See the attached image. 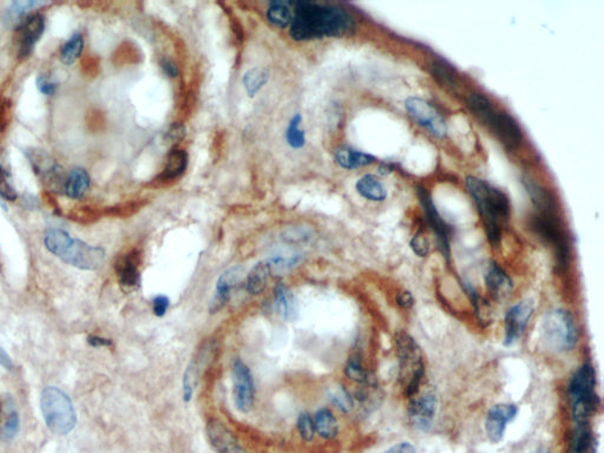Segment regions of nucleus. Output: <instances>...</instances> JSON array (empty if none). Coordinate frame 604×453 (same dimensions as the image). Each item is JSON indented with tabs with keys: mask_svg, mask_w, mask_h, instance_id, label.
<instances>
[{
	"mask_svg": "<svg viewBox=\"0 0 604 453\" xmlns=\"http://www.w3.org/2000/svg\"><path fill=\"white\" fill-rule=\"evenodd\" d=\"M466 107L508 150H516L523 143V131L516 119L506 111L499 110L484 93H470Z\"/></svg>",
	"mask_w": 604,
	"mask_h": 453,
	"instance_id": "4",
	"label": "nucleus"
},
{
	"mask_svg": "<svg viewBox=\"0 0 604 453\" xmlns=\"http://www.w3.org/2000/svg\"><path fill=\"white\" fill-rule=\"evenodd\" d=\"M271 275V265L268 260L261 261L250 270L247 277L245 288L252 295H259L267 287L268 280Z\"/></svg>",
	"mask_w": 604,
	"mask_h": 453,
	"instance_id": "28",
	"label": "nucleus"
},
{
	"mask_svg": "<svg viewBox=\"0 0 604 453\" xmlns=\"http://www.w3.org/2000/svg\"><path fill=\"white\" fill-rule=\"evenodd\" d=\"M333 402L344 412H348L352 409V399L346 390H340L339 392H335V395H333Z\"/></svg>",
	"mask_w": 604,
	"mask_h": 453,
	"instance_id": "43",
	"label": "nucleus"
},
{
	"mask_svg": "<svg viewBox=\"0 0 604 453\" xmlns=\"http://www.w3.org/2000/svg\"><path fill=\"white\" fill-rule=\"evenodd\" d=\"M417 195L424 213L425 220L430 225V228L432 229L433 232L436 234L438 248L445 258H449L450 256V227L439 214L436 204L433 203L432 196L428 189L419 185L417 188Z\"/></svg>",
	"mask_w": 604,
	"mask_h": 453,
	"instance_id": "12",
	"label": "nucleus"
},
{
	"mask_svg": "<svg viewBox=\"0 0 604 453\" xmlns=\"http://www.w3.org/2000/svg\"><path fill=\"white\" fill-rule=\"evenodd\" d=\"M430 71L432 77L439 84L443 85L450 90H457L459 86V74L451 64L447 63L443 59H436L430 65Z\"/></svg>",
	"mask_w": 604,
	"mask_h": 453,
	"instance_id": "27",
	"label": "nucleus"
},
{
	"mask_svg": "<svg viewBox=\"0 0 604 453\" xmlns=\"http://www.w3.org/2000/svg\"><path fill=\"white\" fill-rule=\"evenodd\" d=\"M0 413H1V405H0Z\"/></svg>",
	"mask_w": 604,
	"mask_h": 453,
	"instance_id": "51",
	"label": "nucleus"
},
{
	"mask_svg": "<svg viewBox=\"0 0 604 453\" xmlns=\"http://www.w3.org/2000/svg\"><path fill=\"white\" fill-rule=\"evenodd\" d=\"M523 183L535 206V211L531 216V227L535 229L541 239L551 244L560 261H565L569 255V244L560 220L556 201L535 180L525 178Z\"/></svg>",
	"mask_w": 604,
	"mask_h": 453,
	"instance_id": "3",
	"label": "nucleus"
},
{
	"mask_svg": "<svg viewBox=\"0 0 604 453\" xmlns=\"http://www.w3.org/2000/svg\"><path fill=\"white\" fill-rule=\"evenodd\" d=\"M205 430L212 449L217 453H250L220 420H209Z\"/></svg>",
	"mask_w": 604,
	"mask_h": 453,
	"instance_id": "17",
	"label": "nucleus"
},
{
	"mask_svg": "<svg viewBox=\"0 0 604 453\" xmlns=\"http://www.w3.org/2000/svg\"><path fill=\"white\" fill-rule=\"evenodd\" d=\"M543 336L548 346L557 352L572 350L577 343L575 321L567 310H550L543 319Z\"/></svg>",
	"mask_w": 604,
	"mask_h": 453,
	"instance_id": "9",
	"label": "nucleus"
},
{
	"mask_svg": "<svg viewBox=\"0 0 604 453\" xmlns=\"http://www.w3.org/2000/svg\"><path fill=\"white\" fill-rule=\"evenodd\" d=\"M301 122H302L301 114H294L286 130L287 144L290 147L297 149V150L302 149L306 144V133H304V130L301 128Z\"/></svg>",
	"mask_w": 604,
	"mask_h": 453,
	"instance_id": "34",
	"label": "nucleus"
},
{
	"mask_svg": "<svg viewBox=\"0 0 604 453\" xmlns=\"http://www.w3.org/2000/svg\"><path fill=\"white\" fill-rule=\"evenodd\" d=\"M44 244L50 253L68 265L82 270L101 268L105 260V251L83 241L74 239L62 229H49L45 232Z\"/></svg>",
	"mask_w": 604,
	"mask_h": 453,
	"instance_id": "5",
	"label": "nucleus"
},
{
	"mask_svg": "<svg viewBox=\"0 0 604 453\" xmlns=\"http://www.w3.org/2000/svg\"><path fill=\"white\" fill-rule=\"evenodd\" d=\"M274 298L280 315L286 321L295 320L299 306L293 293L285 284H278L274 289Z\"/></svg>",
	"mask_w": 604,
	"mask_h": 453,
	"instance_id": "25",
	"label": "nucleus"
},
{
	"mask_svg": "<svg viewBox=\"0 0 604 453\" xmlns=\"http://www.w3.org/2000/svg\"><path fill=\"white\" fill-rule=\"evenodd\" d=\"M41 409L45 424L55 435H69L76 426L74 404L58 387H45L41 395Z\"/></svg>",
	"mask_w": 604,
	"mask_h": 453,
	"instance_id": "7",
	"label": "nucleus"
},
{
	"mask_svg": "<svg viewBox=\"0 0 604 453\" xmlns=\"http://www.w3.org/2000/svg\"><path fill=\"white\" fill-rule=\"evenodd\" d=\"M315 432L323 439H333L339 432L338 420L328 409H320L315 413Z\"/></svg>",
	"mask_w": 604,
	"mask_h": 453,
	"instance_id": "29",
	"label": "nucleus"
},
{
	"mask_svg": "<svg viewBox=\"0 0 604 453\" xmlns=\"http://www.w3.org/2000/svg\"><path fill=\"white\" fill-rule=\"evenodd\" d=\"M139 253L136 251H130L120 258L116 265L117 275L122 286L128 288H134L139 282Z\"/></svg>",
	"mask_w": 604,
	"mask_h": 453,
	"instance_id": "22",
	"label": "nucleus"
},
{
	"mask_svg": "<svg viewBox=\"0 0 604 453\" xmlns=\"http://www.w3.org/2000/svg\"><path fill=\"white\" fill-rule=\"evenodd\" d=\"M345 373H346L348 379L360 383V385L368 383L372 380L368 372L364 369L363 361H361L359 354H353L352 357H349L347 364H346Z\"/></svg>",
	"mask_w": 604,
	"mask_h": 453,
	"instance_id": "35",
	"label": "nucleus"
},
{
	"mask_svg": "<svg viewBox=\"0 0 604 453\" xmlns=\"http://www.w3.org/2000/svg\"><path fill=\"white\" fill-rule=\"evenodd\" d=\"M188 163H189V157H188L187 151L177 147L172 149L168 154L165 169L160 175V178L165 182L179 178L187 170Z\"/></svg>",
	"mask_w": 604,
	"mask_h": 453,
	"instance_id": "24",
	"label": "nucleus"
},
{
	"mask_svg": "<svg viewBox=\"0 0 604 453\" xmlns=\"http://www.w3.org/2000/svg\"><path fill=\"white\" fill-rule=\"evenodd\" d=\"M234 383V402L238 411L247 413L253 409L255 399L253 376L248 366L241 360H236L233 366Z\"/></svg>",
	"mask_w": 604,
	"mask_h": 453,
	"instance_id": "13",
	"label": "nucleus"
},
{
	"mask_svg": "<svg viewBox=\"0 0 604 453\" xmlns=\"http://www.w3.org/2000/svg\"><path fill=\"white\" fill-rule=\"evenodd\" d=\"M0 365L6 369H13V361H12L11 357L6 353V350H4V347L1 346V345H0Z\"/></svg>",
	"mask_w": 604,
	"mask_h": 453,
	"instance_id": "49",
	"label": "nucleus"
},
{
	"mask_svg": "<svg viewBox=\"0 0 604 453\" xmlns=\"http://www.w3.org/2000/svg\"><path fill=\"white\" fill-rule=\"evenodd\" d=\"M405 109L418 126L428 130L432 136L444 138L447 135V124L443 114L428 100L419 97H409Z\"/></svg>",
	"mask_w": 604,
	"mask_h": 453,
	"instance_id": "10",
	"label": "nucleus"
},
{
	"mask_svg": "<svg viewBox=\"0 0 604 453\" xmlns=\"http://www.w3.org/2000/svg\"><path fill=\"white\" fill-rule=\"evenodd\" d=\"M19 430V416L17 412H11L8 414V419L5 421L1 437L4 440H12Z\"/></svg>",
	"mask_w": 604,
	"mask_h": 453,
	"instance_id": "40",
	"label": "nucleus"
},
{
	"mask_svg": "<svg viewBox=\"0 0 604 453\" xmlns=\"http://www.w3.org/2000/svg\"><path fill=\"white\" fill-rule=\"evenodd\" d=\"M534 302L531 300H524L511 307L506 317V346H511L520 339L524 331L527 329V324L531 317L534 315Z\"/></svg>",
	"mask_w": 604,
	"mask_h": 453,
	"instance_id": "14",
	"label": "nucleus"
},
{
	"mask_svg": "<svg viewBox=\"0 0 604 453\" xmlns=\"http://www.w3.org/2000/svg\"><path fill=\"white\" fill-rule=\"evenodd\" d=\"M297 430L304 442H311L315 435L314 419L307 412L301 413L297 418Z\"/></svg>",
	"mask_w": 604,
	"mask_h": 453,
	"instance_id": "38",
	"label": "nucleus"
},
{
	"mask_svg": "<svg viewBox=\"0 0 604 453\" xmlns=\"http://www.w3.org/2000/svg\"><path fill=\"white\" fill-rule=\"evenodd\" d=\"M381 453H417V451L410 442H399Z\"/></svg>",
	"mask_w": 604,
	"mask_h": 453,
	"instance_id": "46",
	"label": "nucleus"
},
{
	"mask_svg": "<svg viewBox=\"0 0 604 453\" xmlns=\"http://www.w3.org/2000/svg\"><path fill=\"white\" fill-rule=\"evenodd\" d=\"M36 83H37L38 90H39L43 95H45V96H52V95H55L57 86H58V84H57L56 81L49 79V78L45 77L43 74L38 76Z\"/></svg>",
	"mask_w": 604,
	"mask_h": 453,
	"instance_id": "41",
	"label": "nucleus"
},
{
	"mask_svg": "<svg viewBox=\"0 0 604 453\" xmlns=\"http://www.w3.org/2000/svg\"><path fill=\"white\" fill-rule=\"evenodd\" d=\"M465 185L476 204L480 218L483 220L489 242L494 247H499L503 228L509 221L511 214L509 196L480 177H466Z\"/></svg>",
	"mask_w": 604,
	"mask_h": 453,
	"instance_id": "2",
	"label": "nucleus"
},
{
	"mask_svg": "<svg viewBox=\"0 0 604 453\" xmlns=\"http://www.w3.org/2000/svg\"><path fill=\"white\" fill-rule=\"evenodd\" d=\"M334 159L342 169L347 170L359 169L377 162L374 156L351 147H338L334 152Z\"/></svg>",
	"mask_w": 604,
	"mask_h": 453,
	"instance_id": "20",
	"label": "nucleus"
},
{
	"mask_svg": "<svg viewBox=\"0 0 604 453\" xmlns=\"http://www.w3.org/2000/svg\"><path fill=\"white\" fill-rule=\"evenodd\" d=\"M292 6L293 0L271 1L266 10L268 22L278 29H287L292 18Z\"/></svg>",
	"mask_w": 604,
	"mask_h": 453,
	"instance_id": "26",
	"label": "nucleus"
},
{
	"mask_svg": "<svg viewBox=\"0 0 604 453\" xmlns=\"http://www.w3.org/2000/svg\"><path fill=\"white\" fill-rule=\"evenodd\" d=\"M83 48H84L83 36L81 34H74L60 48L62 63L65 65H72L81 57Z\"/></svg>",
	"mask_w": 604,
	"mask_h": 453,
	"instance_id": "33",
	"label": "nucleus"
},
{
	"mask_svg": "<svg viewBox=\"0 0 604 453\" xmlns=\"http://www.w3.org/2000/svg\"><path fill=\"white\" fill-rule=\"evenodd\" d=\"M534 453H551V452H549V451H548V449H536L535 452H534Z\"/></svg>",
	"mask_w": 604,
	"mask_h": 453,
	"instance_id": "50",
	"label": "nucleus"
},
{
	"mask_svg": "<svg viewBox=\"0 0 604 453\" xmlns=\"http://www.w3.org/2000/svg\"><path fill=\"white\" fill-rule=\"evenodd\" d=\"M200 374H201V369H200V362L196 359L191 361L188 365L187 369L184 374V400L186 402H189L194 395L195 388L198 386V380H200Z\"/></svg>",
	"mask_w": 604,
	"mask_h": 453,
	"instance_id": "36",
	"label": "nucleus"
},
{
	"mask_svg": "<svg viewBox=\"0 0 604 453\" xmlns=\"http://www.w3.org/2000/svg\"><path fill=\"white\" fill-rule=\"evenodd\" d=\"M162 70L165 71V74L170 78H176L179 76V67L176 65L175 62L168 57H163L161 59Z\"/></svg>",
	"mask_w": 604,
	"mask_h": 453,
	"instance_id": "44",
	"label": "nucleus"
},
{
	"mask_svg": "<svg viewBox=\"0 0 604 453\" xmlns=\"http://www.w3.org/2000/svg\"><path fill=\"white\" fill-rule=\"evenodd\" d=\"M48 4L45 1H13L10 8L6 11V17L5 19L10 22H15V26H18L24 19L29 15V12L33 8H41L44 5Z\"/></svg>",
	"mask_w": 604,
	"mask_h": 453,
	"instance_id": "32",
	"label": "nucleus"
},
{
	"mask_svg": "<svg viewBox=\"0 0 604 453\" xmlns=\"http://www.w3.org/2000/svg\"><path fill=\"white\" fill-rule=\"evenodd\" d=\"M569 395L575 423L589 421L600 407V398L596 393V373L593 366L584 364L577 369L570 381Z\"/></svg>",
	"mask_w": 604,
	"mask_h": 453,
	"instance_id": "8",
	"label": "nucleus"
},
{
	"mask_svg": "<svg viewBox=\"0 0 604 453\" xmlns=\"http://www.w3.org/2000/svg\"><path fill=\"white\" fill-rule=\"evenodd\" d=\"M411 247L413 249L414 254L424 258V256L429 254L430 249H431V244H430L429 239L425 236L424 232H417L413 236L412 241H411Z\"/></svg>",
	"mask_w": 604,
	"mask_h": 453,
	"instance_id": "39",
	"label": "nucleus"
},
{
	"mask_svg": "<svg viewBox=\"0 0 604 453\" xmlns=\"http://www.w3.org/2000/svg\"><path fill=\"white\" fill-rule=\"evenodd\" d=\"M438 411V397L432 387H421L417 395L410 398L409 419L414 428L428 431L432 426Z\"/></svg>",
	"mask_w": 604,
	"mask_h": 453,
	"instance_id": "11",
	"label": "nucleus"
},
{
	"mask_svg": "<svg viewBox=\"0 0 604 453\" xmlns=\"http://www.w3.org/2000/svg\"><path fill=\"white\" fill-rule=\"evenodd\" d=\"M517 413L518 407L515 404H497L489 409L485 419V432L491 442H502L506 426L516 418Z\"/></svg>",
	"mask_w": 604,
	"mask_h": 453,
	"instance_id": "15",
	"label": "nucleus"
},
{
	"mask_svg": "<svg viewBox=\"0 0 604 453\" xmlns=\"http://www.w3.org/2000/svg\"><path fill=\"white\" fill-rule=\"evenodd\" d=\"M184 135H186V129H184V126H179V124H174V126L170 128L168 133V137L172 142H175V140H180L184 138Z\"/></svg>",
	"mask_w": 604,
	"mask_h": 453,
	"instance_id": "47",
	"label": "nucleus"
},
{
	"mask_svg": "<svg viewBox=\"0 0 604 453\" xmlns=\"http://www.w3.org/2000/svg\"><path fill=\"white\" fill-rule=\"evenodd\" d=\"M242 272L243 269L240 265H235L221 274L217 282L215 293L209 303L210 313H217L227 305L231 296V291H234L235 287L241 280Z\"/></svg>",
	"mask_w": 604,
	"mask_h": 453,
	"instance_id": "18",
	"label": "nucleus"
},
{
	"mask_svg": "<svg viewBox=\"0 0 604 453\" xmlns=\"http://www.w3.org/2000/svg\"><path fill=\"white\" fill-rule=\"evenodd\" d=\"M354 17L340 5L293 0L290 36L295 41L340 38L355 29Z\"/></svg>",
	"mask_w": 604,
	"mask_h": 453,
	"instance_id": "1",
	"label": "nucleus"
},
{
	"mask_svg": "<svg viewBox=\"0 0 604 453\" xmlns=\"http://www.w3.org/2000/svg\"><path fill=\"white\" fill-rule=\"evenodd\" d=\"M396 347L399 361V379L407 398L417 395L425 378L424 353L417 341L406 331L396 334Z\"/></svg>",
	"mask_w": 604,
	"mask_h": 453,
	"instance_id": "6",
	"label": "nucleus"
},
{
	"mask_svg": "<svg viewBox=\"0 0 604 453\" xmlns=\"http://www.w3.org/2000/svg\"><path fill=\"white\" fill-rule=\"evenodd\" d=\"M170 306V300L165 295H158L153 301V312L156 317H163Z\"/></svg>",
	"mask_w": 604,
	"mask_h": 453,
	"instance_id": "42",
	"label": "nucleus"
},
{
	"mask_svg": "<svg viewBox=\"0 0 604 453\" xmlns=\"http://www.w3.org/2000/svg\"><path fill=\"white\" fill-rule=\"evenodd\" d=\"M397 303L404 310H410L411 307H413L414 298L413 295L411 294L410 291H401L397 295Z\"/></svg>",
	"mask_w": 604,
	"mask_h": 453,
	"instance_id": "45",
	"label": "nucleus"
},
{
	"mask_svg": "<svg viewBox=\"0 0 604 453\" xmlns=\"http://www.w3.org/2000/svg\"><path fill=\"white\" fill-rule=\"evenodd\" d=\"M88 343L94 347H108L113 345L110 339H106V338L98 336H89Z\"/></svg>",
	"mask_w": 604,
	"mask_h": 453,
	"instance_id": "48",
	"label": "nucleus"
},
{
	"mask_svg": "<svg viewBox=\"0 0 604 453\" xmlns=\"http://www.w3.org/2000/svg\"><path fill=\"white\" fill-rule=\"evenodd\" d=\"M0 197L10 202H13L18 199V195L10 180V173L1 161H0Z\"/></svg>",
	"mask_w": 604,
	"mask_h": 453,
	"instance_id": "37",
	"label": "nucleus"
},
{
	"mask_svg": "<svg viewBox=\"0 0 604 453\" xmlns=\"http://www.w3.org/2000/svg\"><path fill=\"white\" fill-rule=\"evenodd\" d=\"M487 291L496 300H506L513 291V281L499 265L491 263L485 274Z\"/></svg>",
	"mask_w": 604,
	"mask_h": 453,
	"instance_id": "19",
	"label": "nucleus"
},
{
	"mask_svg": "<svg viewBox=\"0 0 604 453\" xmlns=\"http://www.w3.org/2000/svg\"><path fill=\"white\" fill-rule=\"evenodd\" d=\"M575 453H596L597 440L589 421L576 423Z\"/></svg>",
	"mask_w": 604,
	"mask_h": 453,
	"instance_id": "30",
	"label": "nucleus"
},
{
	"mask_svg": "<svg viewBox=\"0 0 604 453\" xmlns=\"http://www.w3.org/2000/svg\"><path fill=\"white\" fill-rule=\"evenodd\" d=\"M90 176L83 168H74L66 175L63 192L71 199H82L90 188Z\"/></svg>",
	"mask_w": 604,
	"mask_h": 453,
	"instance_id": "21",
	"label": "nucleus"
},
{
	"mask_svg": "<svg viewBox=\"0 0 604 453\" xmlns=\"http://www.w3.org/2000/svg\"><path fill=\"white\" fill-rule=\"evenodd\" d=\"M18 55L26 58L31 55L45 31V17L41 13L29 15L18 26Z\"/></svg>",
	"mask_w": 604,
	"mask_h": 453,
	"instance_id": "16",
	"label": "nucleus"
},
{
	"mask_svg": "<svg viewBox=\"0 0 604 453\" xmlns=\"http://www.w3.org/2000/svg\"><path fill=\"white\" fill-rule=\"evenodd\" d=\"M269 81V72L264 67H254L245 72L243 76V85H245L247 95L254 97L257 95L264 85Z\"/></svg>",
	"mask_w": 604,
	"mask_h": 453,
	"instance_id": "31",
	"label": "nucleus"
},
{
	"mask_svg": "<svg viewBox=\"0 0 604 453\" xmlns=\"http://www.w3.org/2000/svg\"><path fill=\"white\" fill-rule=\"evenodd\" d=\"M355 189L360 196H363L364 199L373 201V202H381L387 197V189L385 187L384 183L372 173H367V175L360 177L356 185H355Z\"/></svg>",
	"mask_w": 604,
	"mask_h": 453,
	"instance_id": "23",
	"label": "nucleus"
}]
</instances>
